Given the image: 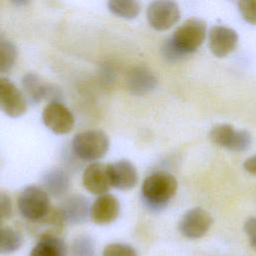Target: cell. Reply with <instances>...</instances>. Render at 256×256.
I'll list each match as a JSON object with an SVG mask.
<instances>
[{
    "label": "cell",
    "instance_id": "6da1fadb",
    "mask_svg": "<svg viewBox=\"0 0 256 256\" xmlns=\"http://www.w3.org/2000/svg\"><path fill=\"white\" fill-rule=\"evenodd\" d=\"M176 178L165 171H157L145 178L141 192L145 206L151 211H160L166 207L177 191Z\"/></svg>",
    "mask_w": 256,
    "mask_h": 256
},
{
    "label": "cell",
    "instance_id": "7a4b0ae2",
    "mask_svg": "<svg viewBox=\"0 0 256 256\" xmlns=\"http://www.w3.org/2000/svg\"><path fill=\"white\" fill-rule=\"evenodd\" d=\"M206 22L200 18L192 17L181 24L168 41L176 52L183 57L196 51L202 45L206 38Z\"/></svg>",
    "mask_w": 256,
    "mask_h": 256
},
{
    "label": "cell",
    "instance_id": "3957f363",
    "mask_svg": "<svg viewBox=\"0 0 256 256\" xmlns=\"http://www.w3.org/2000/svg\"><path fill=\"white\" fill-rule=\"evenodd\" d=\"M108 135L100 129H91L76 134L72 140L74 154L84 161H96L105 156L109 149Z\"/></svg>",
    "mask_w": 256,
    "mask_h": 256
},
{
    "label": "cell",
    "instance_id": "277c9868",
    "mask_svg": "<svg viewBox=\"0 0 256 256\" xmlns=\"http://www.w3.org/2000/svg\"><path fill=\"white\" fill-rule=\"evenodd\" d=\"M17 207L21 216L30 223L44 218L52 208L47 192L35 185L27 186L21 191Z\"/></svg>",
    "mask_w": 256,
    "mask_h": 256
},
{
    "label": "cell",
    "instance_id": "5b68a950",
    "mask_svg": "<svg viewBox=\"0 0 256 256\" xmlns=\"http://www.w3.org/2000/svg\"><path fill=\"white\" fill-rule=\"evenodd\" d=\"M209 137L214 144L235 152L246 151L252 143V137L248 131L237 130L230 124L214 126L209 133Z\"/></svg>",
    "mask_w": 256,
    "mask_h": 256
},
{
    "label": "cell",
    "instance_id": "8992f818",
    "mask_svg": "<svg viewBox=\"0 0 256 256\" xmlns=\"http://www.w3.org/2000/svg\"><path fill=\"white\" fill-rule=\"evenodd\" d=\"M213 218L211 214L201 207L188 210L180 219L178 230L180 234L190 240L202 238L211 228Z\"/></svg>",
    "mask_w": 256,
    "mask_h": 256
},
{
    "label": "cell",
    "instance_id": "52a82bcc",
    "mask_svg": "<svg viewBox=\"0 0 256 256\" xmlns=\"http://www.w3.org/2000/svg\"><path fill=\"white\" fill-rule=\"evenodd\" d=\"M180 15L179 6L173 1H154L147 8V20L157 31L171 28L179 21Z\"/></svg>",
    "mask_w": 256,
    "mask_h": 256
},
{
    "label": "cell",
    "instance_id": "ba28073f",
    "mask_svg": "<svg viewBox=\"0 0 256 256\" xmlns=\"http://www.w3.org/2000/svg\"><path fill=\"white\" fill-rule=\"evenodd\" d=\"M44 125L55 134H67L74 127L71 111L61 102H49L42 111Z\"/></svg>",
    "mask_w": 256,
    "mask_h": 256
},
{
    "label": "cell",
    "instance_id": "9c48e42d",
    "mask_svg": "<svg viewBox=\"0 0 256 256\" xmlns=\"http://www.w3.org/2000/svg\"><path fill=\"white\" fill-rule=\"evenodd\" d=\"M0 110L12 118L22 116L27 110L25 96L14 83L4 78H0Z\"/></svg>",
    "mask_w": 256,
    "mask_h": 256
},
{
    "label": "cell",
    "instance_id": "30bf717a",
    "mask_svg": "<svg viewBox=\"0 0 256 256\" xmlns=\"http://www.w3.org/2000/svg\"><path fill=\"white\" fill-rule=\"evenodd\" d=\"M22 87L25 95L31 103H39L42 100L59 102L61 92L58 87L45 82L35 73H27L22 78Z\"/></svg>",
    "mask_w": 256,
    "mask_h": 256
},
{
    "label": "cell",
    "instance_id": "8fae6325",
    "mask_svg": "<svg viewBox=\"0 0 256 256\" xmlns=\"http://www.w3.org/2000/svg\"><path fill=\"white\" fill-rule=\"evenodd\" d=\"M209 48L216 57H225L238 44L237 32L229 27L215 25L209 30Z\"/></svg>",
    "mask_w": 256,
    "mask_h": 256
},
{
    "label": "cell",
    "instance_id": "7c38bea8",
    "mask_svg": "<svg viewBox=\"0 0 256 256\" xmlns=\"http://www.w3.org/2000/svg\"><path fill=\"white\" fill-rule=\"evenodd\" d=\"M120 212L118 199L112 194L100 195L91 205L90 219L98 225H106L114 222Z\"/></svg>",
    "mask_w": 256,
    "mask_h": 256
},
{
    "label": "cell",
    "instance_id": "4fadbf2b",
    "mask_svg": "<svg viewBox=\"0 0 256 256\" xmlns=\"http://www.w3.org/2000/svg\"><path fill=\"white\" fill-rule=\"evenodd\" d=\"M84 188L92 194L103 195L112 187L108 166L102 163H92L84 171L82 177Z\"/></svg>",
    "mask_w": 256,
    "mask_h": 256
},
{
    "label": "cell",
    "instance_id": "5bb4252c",
    "mask_svg": "<svg viewBox=\"0 0 256 256\" xmlns=\"http://www.w3.org/2000/svg\"><path fill=\"white\" fill-rule=\"evenodd\" d=\"M107 166L112 187L129 190L137 184L138 173L134 164L129 160H119Z\"/></svg>",
    "mask_w": 256,
    "mask_h": 256
},
{
    "label": "cell",
    "instance_id": "9a60e30c",
    "mask_svg": "<svg viewBox=\"0 0 256 256\" xmlns=\"http://www.w3.org/2000/svg\"><path fill=\"white\" fill-rule=\"evenodd\" d=\"M89 201L82 195H72L65 199L59 207L62 216L68 224H81L90 216Z\"/></svg>",
    "mask_w": 256,
    "mask_h": 256
},
{
    "label": "cell",
    "instance_id": "2e32d148",
    "mask_svg": "<svg viewBox=\"0 0 256 256\" xmlns=\"http://www.w3.org/2000/svg\"><path fill=\"white\" fill-rule=\"evenodd\" d=\"M157 86V78L148 68L138 66L133 68L127 77V87L129 91L137 96L145 95Z\"/></svg>",
    "mask_w": 256,
    "mask_h": 256
},
{
    "label": "cell",
    "instance_id": "e0dca14e",
    "mask_svg": "<svg viewBox=\"0 0 256 256\" xmlns=\"http://www.w3.org/2000/svg\"><path fill=\"white\" fill-rule=\"evenodd\" d=\"M29 256H68V248L61 236H43L31 249Z\"/></svg>",
    "mask_w": 256,
    "mask_h": 256
},
{
    "label": "cell",
    "instance_id": "ac0fdd59",
    "mask_svg": "<svg viewBox=\"0 0 256 256\" xmlns=\"http://www.w3.org/2000/svg\"><path fill=\"white\" fill-rule=\"evenodd\" d=\"M69 177L67 173L59 168L49 170L43 176V185L47 194L53 197H60L69 188Z\"/></svg>",
    "mask_w": 256,
    "mask_h": 256
},
{
    "label": "cell",
    "instance_id": "d6986e66",
    "mask_svg": "<svg viewBox=\"0 0 256 256\" xmlns=\"http://www.w3.org/2000/svg\"><path fill=\"white\" fill-rule=\"evenodd\" d=\"M23 244L22 234L11 227L0 228V254L9 255L15 253Z\"/></svg>",
    "mask_w": 256,
    "mask_h": 256
},
{
    "label": "cell",
    "instance_id": "ffe728a7",
    "mask_svg": "<svg viewBox=\"0 0 256 256\" xmlns=\"http://www.w3.org/2000/svg\"><path fill=\"white\" fill-rule=\"evenodd\" d=\"M108 9L120 18L133 19L140 13L141 5L133 0H112L108 2Z\"/></svg>",
    "mask_w": 256,
    "mask_h": 256
},
{
    "label": "cell",
    "instance_id": "44dd1931",
    "mask_svg": "<svg viewBox=\"0 0 256 256\" xmlns=\"http://www.w3.org/2000/svg\"><path fill=\"white\" fill-rule=\"evenodd\" d=\"M17 59V48L7 37L0 34V73L12 69Z\"/></svg>",
    "mask_w": 256,
    "mask_h": 256
},
{
    "label": "cell",
    "instance_id": "7402d4cb",
    "mask_svg": "<svg viewBox=\"0 0 256 256\" xmlns=\"http://www.w3.org/2000/svg\"><path fill=\"white\" fill-rule=\"evenodd\" d=\"M95 241L89 235L75 237L68 248V256H95Z\"/></svg>",
    "mask_w": 256,
    "mask_h": 256
},
{
    "label": "cell",
    "instance_id": "603a6c76",
    "mask_svg": "<svg viewBox=\"0 0 256 256\" xmlns=\"http://www.w3.org/2000/svg\"><path fill=\"white\" fill-rule=\"evenodd\" d=\"M102 256H138L136 250L125 243H110L103 249Z\"/></svg>",
    "mask_w": 256,
    "mask_h": 256
},
{
    "label": "cell",
    "instance_id": "cb8c5ba5",
    "mask_svg": "<svg viewBox=\"0 0 256 256\" xmlns=\"http://www.w3.org/2000/svg\"><path fill=\"white\" fill-rule=\"evenodd\" d=\"M242 18L253 25H256V0H243L237 3Z\"/></svg>",
    "mask_w": 256,
    "mask_h": 256
},
{
    "label": "cell",
    "instance_id": "d4e9b609",
    "mask_svg": "<svg viewBox=\"0 0 256 256\" xmlns=\"http://www.w3.org/2000/svg\"><path fill=\"white\" fill-rule=\"evenodd\" d=\"M243 230L248 238L250 247L256 252V217L252 216L246 219L243 225Z\"/></svg>",
    "mask_w": 256,
    "mask_h": 256
},
{
    "label": "cell",
    "instance_id": "484cf974",
    "mask_svg": "<svg viewBox=\"0 0 256 256\" xmlns=\"http://www.w3.org/2000/svg\"><path fill=\"white\" fill-rule=\"evenodd\" d=\"M12 216V201L10 197L0 191V222L8 220Z\"/></svg>",
    "mask_w": 256,
    "mask_h": 256
},
{
    "label": "cell",
    "instance_id": "4316f807",
    "mask_svg": "<svg viewBox=\"0 0 256 256\" xmlns=\"http://www.w3.org/2000/svg\"><path fill=\"white\" fill-rule=\"evenodd\" d=\"M243 167H244V169H245L247 172L256 175V154L253 155V156H251V157H249V158L244 162Z\"/></svg>",
    "mask_w": 256,
    "mask_h": 256
}]
</instances>
